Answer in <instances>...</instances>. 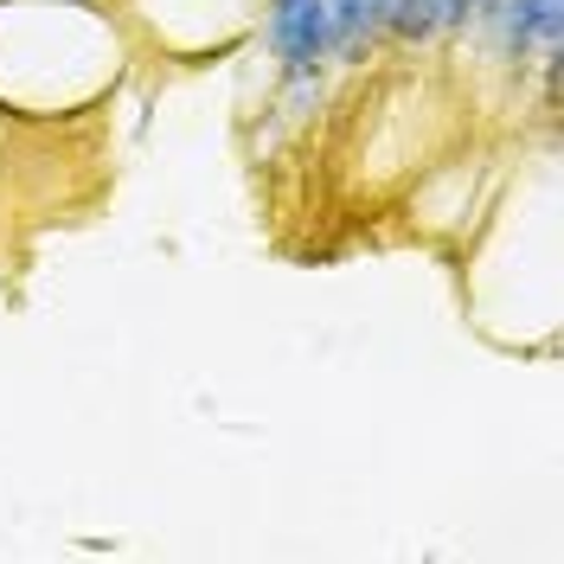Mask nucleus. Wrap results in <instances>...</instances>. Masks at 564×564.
<instances>
[{
	"label": "nucleus",
	"instance_id": "1",
	"mask_svg": "<svg viewBox=\"0 0 564 564\" xmlns=\"http://www.w3.org/2000/svg\"><path fill=\"white\" fill-rule=\"evenodd\" d=\"M481 33H494V45L507 58H527L539 52L545 65H558V39H564V0H500Z\"/></svg>",
	"mask_w": 564,
	"mask_h": 564
},
{
	"label": "nucleus",
	"instance_id": "2",
	"mask_svg": "<svg viewBox=\"0 0 564 564\" xmlns=\"http://www.w3.org/2000/svg\"><path fill=\"white\" fill-rule=\"evenodd\" d=\"M270 52L282 77H315L327 65V0H270Z\"/></svg>",
	"mask_w": 564,
	"mask_h": 564
},
{
	"label": "nucleus",
	"instance_id": "3",
	"mask_svg": "<svg viewBox=\"0 0 564 564\" xmlns=\"http://www.w3.org/2000/svg\"><path fill=\"white\" fill-rule=\"evenodd\" d=\"M462 26H468V0H391V13H386V33L411 39V45L462 33Z\"/></svg>",
	"mask_w": 564,
	"mask_h": 564
}]
</instances>
